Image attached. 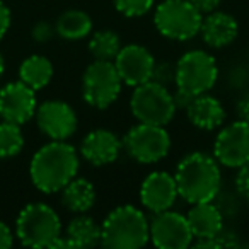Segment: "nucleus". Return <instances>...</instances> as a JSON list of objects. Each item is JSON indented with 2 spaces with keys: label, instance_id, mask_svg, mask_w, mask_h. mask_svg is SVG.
Returning a JSON list of instances; mask_svg holds the SVG:
<instances>
[{
  "label": "nucleus",
  "instance_id": "nucleus-1",
  "mask_svg": "<svg viewBox=\"0 0 249 249\" xmlns=\"http://www.w3.org/2000/svg\"><path fill=\"white\" fill-rule=\"evenodd\" d=\"M79 154L65 140H52L35 152L29 164V176L41 193L62 191L77 176Z\"/></svg>",
  "mask_w": 249,
  "mask_h": 249
},
{
  "label": "nucleus",
  "instance_id": "nucleus-2",
  "mask_svg": "<svg viewBox=\"0 0 249 249\" xmlns=\"http://www.w3.org/2000/svg\"><path fill=\"white\" fill-rule=\"evenodd\" d=\"M174 179L178 184V193L188 203L213 201L222 184L218 160L203 152L188 154L178 164Z\"/></svg>",
  "mask_w": 249,
  "mask_h": 249
},
{
  "label": "nucleus",
  "instance_id": "nucleus-3",
  "mask_svg": "<svg viewBox=\"0 0 249 249\" xmlns=\"http://www.w3.org/2000/svg\"><path fill=\"white\" fill-rule=\"evenodd\" d=\"M150 241V222L133 205L116 207L101 224V246L111 249H139Z\"/></svg>",
  "mask_w": 249,
  "mask_h": 249
},
{
  "label": "nucleus",
  "instance_id": "nucleus-4",
  "mask_svg": "<svg viewBox=\"0 0 249 249\" xmlns=\"http://www.w3.org/2000/svg\"><path fill=\"white\" fill-rule=\"evenodd\" d=\"M16 235L28 248H50L62 235L60 217L50 205H26L16 220Z\"/></svg>",
  "mask_w": 249,
  "mask_h": 249
},
{
  "label": "nucleus",
  "instance_id": "nucleus-5",
  "mask_svg": "<svg viewBox=\"0 0 249 249\" xmlns=\"http://www.w3.org/2000/svg\"><path fill=\"white\" fill-rule=\"evenodd\" d=\"M203 14L190 0H164L154 12V24L162 36L188 41L200 35Z\"/></svg>",
  "mask_w": 249,
  "mask_h": 249
},
{
  "label": "nucleus",
  "instance_id": "nucleus-6",
  "mask_svg": "<svg viewBox=\"0 0 249 249\" xmlns=\"http://www.w3.org/2000/svg\"><path fill=\"white\" fill-rule=\"evenodd\" d=\"M130 107L132 113L140 123L160 124L166 126L176 113V104L171 90L162 84H157L154 80L140 84L133 87Z\"/></svg>",
  "mask_w": 249,
  "mask_h": 249
},
{
  "label": "nucleus",
  "instance_id": "nucleus-7",
  "mask_svg": "<svg viewBox=\"0 0 249 249\" xmlns=\"http://www.w3.org/2000/svg\"><path fill=\"white\" fill-rule=\"evenodd\" d=\"M217 62L203 50L186 52L176 63V87L191 96L208 92L217 82Z\"/></svg>",
  "mask_w": 249,
  "mask_h": 249
},
{
  "label": "nucleus",
  "instance_id": "nucleus-8",
  "mask_svg": "<svg viewBox=\"0 0 249 249\" xmlns=\"http://www.w3.org/2000/svg\"><path fill=\"white\" fill-rule=\"evenodd\" d=\"M123 149L140 164H156L171 150V137L160 124L137 123L126 132Z\"/></svg>",
  "mask_w": 249,
  "mask_h": 249
},
{
  "label": "nucleus",
  "instance_id": "nucleus-9",
  "mask_svg": "<svg viewBox=\"0 0 249 249\" xmlns=\"http://www.w3.org/2000/svg\"><path fill=\"white\" fill-rule=\"evenodd\" d=\"M121 80L113 62L94 60L82 77V94L87 104L97 109H106L118 99L121 92Z\"/></svg>",
  "mask_w": 249,
  "mask_h": 249
},
{
  "label": "nucleus",
  "instance_id": "nucleus-10",
  "mask_svg": "<svg viewBox=\"0 0 249 249\" xmlns=\"http://www.w3.org/2000/svg\"><path fill=\"white\" fill-rule=\"evenodd\" d=\"M150 241L159 249H186L193 244V234L186 215L173 210L156 213L150 222Z\"/></svg>",
  "mask_w": 249,
  "mask_h": 249
},
{
  "label": "nucleus",
  "instance_id": "nucleus-11",
  "mask_svg": "<svg viewBox=\"0 0 249 249\" xmlns=\"http://www.w3.org/2000/svg\"><path fill=\"white\" fill-rule=\"evenodd\" d=\"M213 156L225 167H241L249 160V123L237 120L220 130L213 143Z\"/></svg>",
  "mask_w": 249,
  "mask_h": 249
},
{
  "label": "nucleus",
  "instance_id": "nucleus-12",
  "mask_svg": "<svg viewBox=\"0 0 249 249\" xmlns=\"http://www.w3.org/2000/svg\"><path fill=\"white\" fill-rule=\"evenodd\" d=\"M36 123L38 128L50 140H67L77 130V114L70 104L58 99L45 101L36 107Z\"/></svg>",
  "mask_w": 249,
  "mask_h": 249
},
{
  "label": "nucleus",
  "instance_id": "nucleus-13",
  "mask_svg": "<svg viewBox=\"0 0 249 249\" xmlns=\"http://www.w3.org/2000/svg\"><path fill=\"white\" fill-rule=\"evenodd\" d=\"M113 63L124 86L137 87L152 79L156 58L145 46L132 43V45L121 46Z\"/></svg>",
  "mask_w": 249,
  "mask_h": 249
},
{
  "label": "nucleus",
  "instance_id": "nucleus-14",
  "mask_svg": "<svg viewBox=\"0 0 249 249\" xmlns=\"http://www.w3.org/2000/svg\"><path fill=\"white\" fill-rule=\"evenodd\" d=\"M36 90L24 82H11L0 89V118L16 124H24L35 116Z\"/></svg>",
  "mask_w": 249,
  "mask_h": 249
},
{
  "label": "nucleus",
  "instance_id": "nucleus-15",
  "mask_svg": "<svg viewBox=\"0 0 249 249\" xmlns=\"http://www.w3.org/2000/svg\"><path fill=\"white\" fill-rule=\"evenodd\" d=\"M178 196V184L174 176L162 171L150 173L140 186V201L142 205L152 213H159L164 210H171L176 203Z\"/></svg>",
  "mask_w": 249,
  "mask_h": 249
},
{
  "label": "nucleus",
  "instance_id": "nucleus-16",
  "mask_svg": "<svg viewBox=\"0 0 249 249\" xmlns=\"http://www.w3.org/2000/svg\"><path fill=\"white\" fill-rule=\"evenodd\" d=\"M123 149V140L109 130H92L84 137L80 154L92 166H106L118 159Z\"/></svg>",
  "mask_w": 249,
  "mask_h": 249
},
{
  "label": "nucleus",
  "instance_id": "nucleus-17",
  "mask_svg": "<svg viewBox=\"0 0 249 249\" xmlns=\"http://www.w3.org/2000/svg\"><path fill=\"white\" fill-rule=\"evenodd\" d=\"M186 220L196 241L217 237L224 231V213L212 201L193 203L186 213Z\"/></svg>",
  "mask_w": 249,
  "mask_h": 249
},
{
  "label": "nucleus",
  "instance_id": "nucleus-18",
  "mask_svg": "<svg viewBox=\"0 0 249 249\" xmlns=\"http://www.w3.org/2000/svg\"><path fill=\"white\" fill-rule=\"evenodd\" d=\"M237 21L227 12L213 11L210 14H205L201 19L200 35L210 48H224L231 45L237 38Z\"/></svg>",
  "mask_w": 249,
  "mask_h": 249
},
{
  "label": "nucleus",
  "instance_id": "nucleus-19",
  "mask_svg": "<svg viewBox=\"0 0 249 249\" xmlns=\"http://www.w3.org/2000/svg\"><path fill=\"white\" fill-rule=\"evenodd\" d=\"M188 120L200 130H215L218 128L225 120V111L220 101L215 99L213 96L198 94L193 97L190 106L186 107Z\"/></svg>",
  "mask_w": 249,
  "mask_h": 249
},
{
  "label": "nucleus",
  "instance_id": "nucleus-20",
  "mask_svg": "<svg viewBox=\"0 0 249 249\" xmlns=\"http://www.w3.org/2000/svg\"><path fill=\"white\" fill-rule=\"evenodd\" d=\"M96 191L94 186L84 178H73L62 190V203L69 212L87 213L94 207Z\"/></svg>",
  "mask_w": 249,
  "mask_h": 249
},
{
  "label": "nucleus",
  "instance_id": "nucleus-21",
  "mask_svg": "<svg viewBox=\"0 0 249 249\" xmlns=\"http://www.w3.org/2000/svg\"><path fill=\"white\" fill-rule=\"evenodd\" d=\"M65 237L73 248H94L101 244V225L89 215L79 213L67 225Z\"/></svg>",
  "mask_w": 249,
  "mask_h": 249
},
{
  "label": "nucleus",
  "instance_id": "nucleus-22",
  "mask_svg": "<svg viewBox=\"0 0 249 249\" xmlns=\"http://www.w3.org/2000/svg\"><path fill=\"white\" fill-rule=\"evenodd\" d=\"M53 77V65L46 56L31 55L19 67V80L31 89L39 90L50 84Z\"/></svg>",
  "mask_w": 249,
  "mask_h": 249
},
{
  "label": "nucleus",
  "instance_id": "nucleus-23",
  "mask_svg": "<svg viewBox=\"0 0 249 249\" xmlns=\"http://www.w3.org/2000/svg\"><path fill=\"white\" fill-rule=\"evenodd\" d=\"M90 29H92V21H90L89 14L77 11V9H70V11L60 14L55 24L56 35L62 36L63 39H70V41L86 38Z\"/></svg>",
  "mask_w": 249,
  "mask_h": 249
},
{
  "label": "nucleus",
  "instance_id": "nucleus-24",
  "mask_svg": "<svg viewBox=\"0 0 249 249\" xmlns=\"http://www.w3.org/2000/svg\"><path fill=\"white\" fill-rule=\"evenodd\" d=\"M121 50L120 36L111 29H103L92 35L89 41V52L94 60L113 62Z\"/></svg>",
  "mask_w": 249,
  "mask_h": 249
},
{
  "label": "nucleus",
  "instance_id": "nucleus-25",
  "mask_svg": "<svg viewBox=\"0 0 249 249\" xmlns=\"http://www.w3.org/2000/svg\"><path fill=\"white\" fill-rule=\"evenodd\" d=\"M24 147V137L19 124L4 121L0 123V159L18 156Z\"/></svg>",
  "mask_w": 249,
  "mask_h": 249
},
{
  "label": "nucleus",
  "instance_id": "nucleus-26",
  "mask_svg": "<svg viewBox=\"0 0 249 249\" xmlns=\"http://www.w3.org/2000/svg\"><path fill=\"white\" fill-rule=\"evenodd\" d=\"M113 2L120 14L126 18H140L154 7L156 0H113Z\"/></svg>",
  "mask_w": 249,
  "mask_h": 249
},
{
  "label": "nucleus",
  "instance_id": "nucleus-27",
  "mask_svg": "<svg viewBox=\"0 0 249 249\" xmlns=\"http://www.w3.org/2000/svg\"><path fill=\"white\" fill-rule=\"evenodd\" d=\"M154 82L162 84V86H169V84H176V67L171 63H156L154 65L152 79Z\"/></svg>",
  "mask_w": 249,
  "mask_h": 249
},
{
  "label": "nucleus",
  "instance_id": "nucleus-28",
  "mask_svg": "<svg viewBox=\"0 0 249 249\" xmlns=\"http://www.w3.org/2000/svg\"><path fill=\"white\" fill-rule=\"evenodd\" d=\"M235 188L241 196L249 200V160L237 167V174H235Z\"/></svg>",
  "mask_w": 249,
  "mask_h": 249
},
{
  "label": "nucleus",
  "instance_id": "nucleus-29",
  "mask_svg": "<svg viewBox=\"0 0 249 249\" xmlns=\"http://www.w3.org/2000/svg\"><path fill=\"white\" fill-rule=\"evenodd\" d=\"M55 28L50 26L48 22H38V24L33 28V38L39 43H45L48 39H52V36L55 35Z\"/></svg>",
  "mask_w": 249,
  "mask_h": 249
},
{
  "label": "nucleus",
  "instance_id": "nucleus-30",
  "mask_svg": "<svg viewBox=\"0 0 249 249\" xmlns=\"http://www.w3.org/2000/svg\"><path fill=\"white\" fill-rule=\"evenodd\" d=\"M190 2L205 16V14H210V12L217 11V7L220 5L222 0H190Z\"/></svg>",
  "mask_w": 249,
  "mask_h": 249
},
{
  "label": "nucleus",
  "instance_id": "nucleus-31",
  "mask_svg": "<svg viewBox=\"0 0 249 249\" xmlns=\"http://www.w3.org/2000/svg\"><path fill=\"white\" fill-rule=\"evenodd\" d=\"M9 26H11V11H9L7 5L0 0V39L4 38L5 33L9 31Z\"/></svg>",
  "mask_w": 249,
  "mask_h": 249
},
{
  "label": "nucleus",
  "instance_id": "nucleus-32",
  "mask_svg": "<svg viewBox=\"0 0 249 249\" xmlns=\"http://www.w3.org/2000/svg\"><path fill=\"white\" fill-rule=\"evenodd\" d=\"M14 242V234L7 224L0 220V249H9Z\"/></svg>",
  "mask_w": 249,
  "mask_h": 249
},
{
  "label": "nucleus",
  "instance_id": "nucleus-33",
  "mask_svg": "<svg viewBox=\"0 0 249 249\" xmlns=\"http://www.w3.org/2000/svg\"><path fill=\"white\" fill-rule=\"evenodd\" d=\"M237 118L242 121H246V123H249V92H246L244 96L239 99L237 103Z\"/></svg>",
  "mask_w": 249,
  "mask_h": 249
},
{
  "label": "nucleus",
  "instance_id": "nucleus-34",
  "mask_svg": "<svg viewBox=\"0 0 249 249\" xmlns=\"http://www.w3.org/2000/svg\"><path fill=\"white\" fill-rule=\"evenodd\" d=\"M4 70H5V63H4V58H2V53H0V79L4 75Z\"/></svg>",
  "mask_w": 249,
  "mask_h": 249
}]
</instances>
